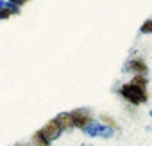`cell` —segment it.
<instances>
[{"instance_id": "cell-15", "label": "cell", "mask_w": 152, "mask_h": 146, "mask_svg": "<svg viewBox=\"0 0 152 146\" xmlns=\"http://www.w3.org/2000/svg\"><path fill=\"white\" fill-rule=\"evenodd\" d=\"M81 146H91V144H90V142H83Z\"/></svg>"}, {"instance_id": "cell-2", "label": "cell", "mask_w": 152, "mask_h": 146, "mask_svg": "<svg viewBox=\"0 0 152 146\" xmlns=\"http://www.w3.org/2000/svg\"><path fill=\"white\" fill-rule=\"evenodd\" d=\"M83 132H84L88 137H93V139H111V137H115V134H116L115 128L104 125L100 119H95V118L90 119V123L83 128Z\"/></svg>"}, {"instance_id": "cell-7", "label": "cell", "mask_w": 152, "mask_h": 146, "mask_svg": "<svg viewBox=\"0 0 152 146\" xmlns=\"http://www.w3.org/2000/svg\"><path fill=\"white\" fill-rule=\"evenodd\" d=\"M31 144H32V146H50L52 142L45 137V134H43L41 128H39V130H36V132L32 134V137H31Z\"/></svg>"}, {"instance_id": "cell-10", "label": "cell", "mask_w": 152, "mask_h": 146, "mask_svg": "<svg viewBox=\"0 0 152 146\" xmlns=\"http://www.w3.org/2000/svg\"><path fill=\"white\" fill-rule=\"evenodd\" d=\"M100 121H102L104 125H107V126H111V128L118 130V125H116V121H115L113 118H109L107 114H100Z\"/></svg>"}, {"instance_id": "cell-11", "label": "cell", "mask_w": 152, "mask_h": 146, "mask_svg": "<svg viewBox=\"0 0 152 146\" xmlns=\"http://www.w3.org/2000/svg\"><path fill=\"white\" fill-rule=\"evenodd\" d=\"M9 18H13V13H11L7 7L0 9V22H4V20H9Z\"/></svg>"}, {"instance_id": "cell-5", "label": "cell", "mask_w": 152, "mask_h": 146, "mask_svg": "<svg viewBox=\"0 0 152 146\" xmlns=\"http://www.w3.org/2000/svg\"><path fill=\"white\" fill-rule=\"evenodd\" d=\"M41 132L45 134V137H47V139H48L50 142L57 141V139H59V137H61V135L64 134V132H63V130H61V128L57 126V123H56L54 119L47 121V123H45V125L41 126Z\"/></svg>"}, {"instance_id": "cell-8", "label": "cell", "mask_w": 152, "mask_h": 146, "mask_svg": "<svg viewBox=\"0 0 152 146\" xmlns=\"http://www.w3.org/2000/svg\"><path fill=\"white\" fill-rule=\"evenodd\" d=\"M129 84H132L136 87H141V89H147L148 87V75H132Z\"/></svg>"}, {"instance_id": "cell-3", "label": "cell", "mask_w": 152, "mask_h": 146, "mask_svg": "<svg viewBox=\"0 0 152 146\" xmlns=\"http://www.w3.org/2000/svg\"><path fill=\"white\" fill-rule=\"evenodd\" d=\"M124 71L131 75H148V64L141 57H129L124 64Z\"/></svg>"}, {"instance_id": "cell-14", "label": "cell", "mask_w": 152, "mask_h": 146, "mask_svg": "<svg viewBox=\"0 0 152 146\" xmlns=\"http://www.w3.org/2000/svg\"><path fill=\"white\" fill-rule=\"evenodd\" d=\"M15 146H32V144H25V142H16Z\"/></svg>"}, {"instance_id": "cell-1", "label": "cell", "mask_w": 152, "mask_h": 146, "mask_svg": "<svg viewBox=\"0 0 152 146\" xmlns=\"http://www.w3.org/2000/svg\"><path fill=\"white\" fill-rule=\"evenodd\" d=\"M116 93L132 107H138V105H143L148 102V89H141V87H136L132 84H122Z\"/></svg>"}, {"instance_id": "cell-9", "label": "cell", "mask_w": 152, "mask_h": 146, "mask_svg": "<svg viewBox=\"0 0 152 146\" xmlns=\"http://www.w3.org/2000/svg\"><path fill=\"white\" fill-rule=\"evenodd\" d=\"M150 32H152V18H147L140 27V34H150Z\"/></svg>"}, {"instance_id": "cell-6", "label": "cell", "mask_w": 152, "mask_h": 146, "mask_svg": "<svg viewBox=\"0 0 152 146\" xmlns=\"http://www.w3.org/2000/svg\"><path fill=\"white\" fill-rule=\"evenodd\" d=\"M54 121L57 123V126L63 130V132H70V130H73V125H72V116H70V112H59L56 118H54Z\"/></svg>"}, {"instance_id": "cell-12", "label": "cell", "mask_w": 152, "mask_h": 146, "mask_svg": "<svg viewBox=\"0 0 152 146\" xmlns=\"http://www.w3.org/2000/svg\"><path fill=\"white\" fill-rule=\"evenodd\" d=\"M6 2H9V4H13L15 7H18V9H22L27 2H29V0H6Z\"/></svg>"}, {"instance_id": "cell-4", "label": "cell", "mask_w": 152, "mask_h": 146, "mask_svg": "<svg viewBox=\"0 0 152 146\" xmlns=\"http://www.w3.org/2000/svg\"><path fill=\"white\" fill-rule=\"evenodd\" d=\"M70 116H72V125H73V128H79V130H83V128L90 123V119L93 118V114H91V111H90L88 107L73 109V111H70Z\"/></svg>"}, {"instance_id": "cell-13", "label": "cell", "mask_w": 152, "mask_h": 146, "mask_svg": "<svg viewBox=\"0 0 152 146\" xmlns=\"http://www.w3.org/2000/svg\"><path fill=\"white\" fill-rule=\"evenodd\" d=\"M6 7V0H0V9H4Z\"/></svg>"}]
</instances>
